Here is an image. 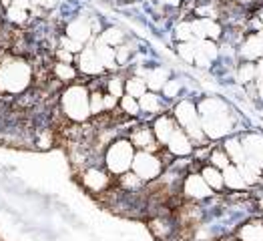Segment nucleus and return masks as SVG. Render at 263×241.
<instances>
[{
  "instance_id": "45",
  "label": "nucleus",
  "mask_w": 263,
  "mask_h": 241,
  "mask_svg": "<svg viewBox=\"0 0 263 241\" xmlns=\"http://www.w3.org/2000/svg\"><path fill=\"white\" fill-rule=\"evenodd\" d=\"M261 59H263V50H261Z\"/></svg>"
},
{
  "instance_id": "28",
  "label": "nucleus",
  "mask_w": 263,
  "mask_h": 241,
  "mask_svg": "<svg viewBox=\"0 0 263 241\" xmlns=\"http://www.w3.org/2000/svg\"><path fill=\"white\" fill-rule=\"evenodd\" d=\"M235 77H237V81H239L241 85H251V83H255V79H257V66H255V63L243 61L241 65L237 66V70H235Z\"/></svg>"
},
{
  "instance_id": "41",
  "label": "nucleus",
  "mask_w": 263,
  "mask_h": 241,
  "mask_svg": "<svg viewBox=\"0 0 263 241\" xmlns=\"http://www.w3.org/2000/svg\"><path fill=\"white\" fill-rule=\"evenodd\" d=\"M159 4H163L167 8H179L183 4V0H159Z\"/></svg>"
},
{
  "instance_id": "21",
  "label": "nucleus",
  "mask_w": 263,
  "mask_h": 241,
  "mask_svg": "<svg viewBox=\"0 0 263 241\" xmlns=\"http://www.w3.org/2000/svg\"><path fill=\"white\" fill-rule=\"evenodd\" d=\"M199 175L203 177V181L217 193V191H223L225 187H223V175H221V169L217 167H213V165H201V169H199Z\"/></svg>"
},
{
  "instance_id": "3",
  "label": "nucleus",
  "mask_w": 263,
  "mask_h": 241,
  "mask_svg": "<svg viewBox=\"0 0 263 241\" xmlns=\"http://www.w3.org/2000/svg\"><path fill=\"white\" fill-rule=\"evenodd\" d=\"M88 90L87 85L81 83H70L61 92V113L65 115L70 123H87L90 119L88 110Z\"/></svg>"
},
{
  "instance_id": "29",
  "label": "nucleus",
  "mask_w": 263,
  "mask_h": 241,
  "mask_svg": "<svg viewBox=\"0 0 263 241\" xmlns=\"http://www.w3.org/2000/svg\"><path fill=\"white\" fill-rule=\"evenodd\" d=\"M103 95H105L103 88H92V90H88V110H90V119H92V117H101V115L105 113Z\"/></svg>"
},
{
  "instance_id": "39",
  "label": "nucleus",
  "mask_w": 263,
  "mask_h": 241,
  "mask_svg": "<svg viewBox=\"0 0 263 241\" xmlns=\"http://www.w3.org/2000/svg\"><path fill=\"white\" fill-rule=\"evenodd\" d=\"M103 107H105V113H112V110L119 107V99L109 95V92H105L103 95Z\"/></svg>"
},
{
  "instance_id": "38",
  "label": "nucleus",
  "mask_w": 263,
  "mask_h": 241,
  "mask_svg": "<svg viewBox=\"0 0 263 241\" xmlns=\"http://www.w3.org/2000/svg\"><path fill=\"white\" fill-rule=\"evenodd\" d=\"M54 57H57V63H68V65H74V57L77 54H72V52H68L65 48H57L54 50Z\"/></svg>"
},
{
  "instance_id": "27",
  "label": "nucleus",
  "mask_w": 263,
  "mask_h": 241,
  "mask_svg": "<svg viewBox=\"0 0 263 241\" xmlns=\"http://www.w3.org/2000/svg\"><path fill=\"white\" fill-rule=\"evenodd\" d=\"M125 92L135 97V99L143 97V95L147 92V83H145V79L139 77V75H131L129 79H125Z\"/></svg>"
},
{
  "instance_id": "24",
  "label": "nucleus",
  "mask_w": 263,
  "mask_h": 241,
  "mask_svg": "<svg viewBox=\"0 0 263 241\" xmlns=\"http://www.w3.org/2000/svg\"><path fill=\"white\" fill-rule=\"evenodd\" d=\"M139 109L149 115H159L163 110V99L153 90H147L143 97H139Z\"/></svg>"
},
{
  "instance_id": "1",
  "label": "nucleus",
  "mask_w": 263,
  "mask_h": 241,
  "mask_svg": "<svg viewBox=\"0 0 263 241\" xmlns=\"http://www.w3.org/2000/svg\"><path fill=\"white\" fill-rule=\"evenodd\" d=\"M201 129L209 141L225 139L235 129V115L219 97H203L197 103Z\"/></svg>"
},
{
  "instance_id": "9",
  "label": "nucleus",
  "mask_w": 263,
  "mask_h": 241,
  "mask_svg": "<svg viewBox=\"0 0 263 241\" xmlns=\"http://www.w3.org/2000/svg\"><path fill=\"white\" fill-rule=\"evenodd\" d=\"M189 24H191V30H193L195 41H201V39L219 41V39H223V26H221L215 18H203V16H197V18L189 21Z\"/></svg>"
},
{
  "instance_id": "10",
  "label": "nucleus",
  "mask_w": 263,
  "mask_h": 241,
  "mask_svg": "<svg viewBox=\"0 0 263 241\" xmlns=\"http://www.w3.org/2000/svg\"><path fill=\"white\" fill-rule=\"evenodd\" d=\"M127 139L133 143L135 151H153V153H157V151L163 149V147L157 143V139H155V135L149 125H139V127H135V129L129 133Z\"/></svg>"
},
{
  "instance_id": "30",
  "label": "nucleus",
  "mask_w": 263,
  "mask_h": 241,
  "mask_svg": "<svg viewBox=\"0 0 263 241\" xmlns=\"http://www.w3.org/2000/svg\"><path fill=\"white\" fill-rule=\"evenodd\" d=\"M101 41L115 48V46L125 43V32H123L121 28H117V26H109V28H105V30L101 32Z\"/></svg>"
},
{
  "instance_id": "35",
  "label": "nucleus",
  "mask_w": 263,
  "mask_h": 241,
  "mask_svg": "<svg viewBox=\"0 0 263 241\" xmlns=\"http://www.w3.org/2000/svg\"><path fill=\"white\" fill-rule=\"evenodd\" d=\"M175 39L179 43H195V36H193V30H191V24L189 22H181L177 26Z\"/></svg>"
},
{
  "instance_id": "13",
  "label": "nucleus",
  "mask_w": 263,
  "mask_h": 241,
  "mask_svg": "<svg viewBox=\"0 0 263 241\" xmlns=\"http://www.w3.org/2000/svg\"><path fill=\"white\" fill-rule=\"evenodd\" d=\"M177 127H179V125H177V121L173 119V115H171V113H159V115H155V121H153V125H151V131H153L157 143H159L161 147H165V143H167V141H169V137L175 133Z\"/></svg>"
},
{
  "instance_id": "15",
  "label": "nucleus",
  "mask_w": 263,
  "mask_h": 241,
  "mask_svg": "<svg viewBox=\"0 0 263 241\" xmlns=\"http://www.w3.org/2000/svg\"><path fill=\"white\" fill-rule=\"evenodd\" d=\"M65 34L68 39L77 41V43L85 44L92 39V24L87 21V18H74L66 24Z\"/></svg>"
},
{
  "instance_id": "14",
  "label": "nucleus",
  "mask_w": 263,
  "mask_h": 241,
  "mask_svg": "<svg viewBox=\"0 0 263 241\" xmlns=\"http://www.w3.org/2000/svg\"><path fill=\"white\" fill-rule=\"evenodd\" d=\"M241 145L245 157L257 165H263V135L259 133H245L241 135Z\"/></svg>"
},
{
  "instance_id": "33",
  "label": "nucleus",
  "mask_w": 263,
  "mask_h": 241,
  "mask_svg": "<svg viewBox=\"0 0 263 241\" xmlns=\"http://www.w3.org/2000/svg\"><path fill=\"white\" fill-rule=\"evenodd\" d=\"M6 18L12 22V24H18V26H21V24H24V22L28 21V10L10 2V4L6 6Z\"/></svg>"
},
{
  "instance_id": "12",
  "label": "nucleus",
  "mask_w": 263,
  "mask_h": 241,
  "mask_svg": "<svg viewBox=\"0 0 263 241\" xmlns=\"http://www.w3.org/2000/svg\"><path fill=\"white\" fill-rule=\"evenodd\" d=\"M74 63H77V70H79L81 75H87V77H99V75L105 72V66L99 63V59H97L92 46L83 48V50L74 57Z\"/></svg>"
},
{
  "instance_id": "5",
  "label": "nucleus",
  "mask_w": 263,
  "mask_h": 241,
  "mask_svg": "<svg viewBox=\"0 0 263 241\" xmlns=\"http://www.w3.org/2000/svg\"><path fill=\"white\" fill-rule=\"evenodd\" d=\"M133 157H135V147L131 141L127 137H117L107 145L103 153V167L112 177H119L131 171Z\"/></svg>"
},
{
  "instance_id": "36",
  "label": "nucleus",
  "mask_w": 263,
  "mask_h": 241,
  "mask_svg": "<svg viewBox=\"0 0 263 241\" xmlns=\"http://www.w3.org/2000/svg\"><path fill=\"white\" fill-rule=\"evenodd\" d=\"M181 88H183L181 81H177V79H169V81L165 83V87L161 88V90H163V95H165L167 99H177V97H179V92H181Z\"/></svg>"
},
{
  "instance_id": "17",
  "label": "nucleus",
  "mask_w": 263,
  "mask_h": 241,
  "mask_svg": "<svg viewBox=\"0 0 263 241\" xmlns=\"http://www.w3.org/2000/svg\"><path fill=\"white\" fill-rule=\"evenodd\" d=\"M221 175H223V187L225 189H229V191H245L247 189V183H245V179H243L241 171L237 169V165H227L223 171H221Z\"/></svg>"
},
{
  "instance_id": "34",
  "label": "nucleus",
  "mask_w": 263,
  "mask_h": 241,
  "mask_svg": "<svg viewBox=\"0 0 263 241\" xmlns=\"http://www.w3.org/2000/svg\"><path fill=\"white\" fill-rule=\"evenodd\" d=\"M177 54L181 57V61L193 65V59H195V52H197V44L195 43H177Z\"/></svg>"
},
{
  "instance_id": "44",
  "label": "nucleus",
  "mask_w": 263,
  "mask_h": 241,
  "mask_svg": "<svg viewBox=\"0 0 263 241\" xmlns=\"http://www.w3.org/2000/svg\"><path fill=\"white\" fill-rule=\"evenodd\" d=\"M253 34H255V36H257V39H259V41H261V43H263V26H261V28H259V30H255Z\"/></svg>"
},
{
  "instance_id": "25",
  "label": "nucleus",
  "mask_w": 263,
  "mask_h": 241,
  "mask_svg": "<svg viewBox=\"0 0 263 241\" xmlns=\"http://www.w3.org/2000/svg\"><path fill=\"white\" fill-rule=\"evenodd\" d=\"M117 185L123 189V191H129V193H139L147 183L145 181H141L139 177L135 175L133 171H127V173H123V175L117 177Z\"/></svg>"
},
{
  "instance_id": "22",
  "label": "nucleus",
  "mask_w": 263,
  "mask_h": 241,
  "mask_svg": "<svg viewBox=\"0 0 263 241\" xmlns=\"http://www.w3.org/2000/svg\"><path fill=\"white\" fill-rule=\"evenodd\" d=\"M223 149L227 151L229 155V159H231V163L233 165H241L243 161L247 159L245 157V151H243V145H241V137H227L225 141H223Z\"/></svg>"
},
{
  "instance_id": "20",
  "label": "nucleus",
  "mask_w": 263,
  "mask_h": 241,
  "mask_svg": "<svg viewBox=\"0 0 263 241\" xmlns=\"http://www.w3.org/2000/svg\"><path fill=\"white\" fill-rule=\"evenodd\" d=\"M92 48H95V54H97L99 63L105 66V70H115V68H117V59H115V48H112V46L105 44L99 39Z\"/></svg>"
},
{
  "instance_id": "4",
  "label": "nucleus",
  "mask_w": 263,
  "mask_h": 241,
  "mask_svg": "<svg viewBox=\"0 0 263 241\" xmlns=\"http://www.w3.org/2000/svg\"><path fill=\"white\" fill-rule=\"evenodd\" d=\"M171 115H173L177 125L185 131V135L191 139V143H193L195 147H207L209 139L205 137V133L201 129V121H199L197 103H195V101H191V99H181V101H177Z\"/></svg>"
},
{
  "instance_id": "31",
  "label": "nucleus",
  "mask_w": 263,
  "mask_h": 241,
  "mask_svg": "<svg viewBox=\"0 0 263 241\" xmlns=\"http://www.w3.org/2000/svg\"><path fill=\"white\" fill-rule=\"evenodd\" d=\"M105 92H109L112 97H117V99H121L123 95H125V77H121V75H112L107 79V83H105Z\"/></svg>"
},
{
  "instance_id": "7",
  "label": "nucleus",
  "mask_w": 263,
  "mask_h": 241,
  "mask_svg": "<svg viewBox=\"0 0 263 241\" xmlns=\"http://www.w3.org/2000/svg\"><path fill=\"white\" fill-rule=\"evenodd\" d=\"M83 189H87L88 193H105L112 185V175L103 167V165H87L83 167V171L79 173Z\"/></svg>"
},
{
  "instance_id": "6",
  "label": "nucleus",
  "mask_w": 263,
  "mask_h": 241,
  "mask_svg": "<svg viewBox=\"0 0 263 241\" xmlns=\"http://www.w3.org/2000/svg\"><path fill=\"white\" fill-rule=\"evenodd\" d=\"M131 171L145 183H153L165 171V161L161 157V151H135L131 163Z\"/></svg>"
},
{
  "instance_id": "19",
  "label": "nucleus",
  "mask_w": 263,
  "mask_h": 241,
  "mask_svg": "<svg viewBox=\"0 0 263 241\" xmlns=\"http://www.w3.org/2000/svg\"><path fill=\"white\" fill-rule=\"evenodd\" d=\"M171 79L169 70L163 68V66H155L151 70H147L145 75V83H147V90H153V92H159L161 88L165 87V83Z\"/></svg>"
},
{
  "instance_id": "23",
  "label": "nucleus",
  "mask_w": 263,
  "mask_h": 241,
  "mask_svg": "<svg viewBox=\"0 0 263 241\" xmlns=\"http://www.w3.org/2000/svg\"><path fill=\"white\" fill-rule=\"evenodd\" d=\"M52 75H54V79H57L59 83L70 85V83L77 81L79 70H77V66L68 65V63H54V65H52Z\"/></svg>"
},
{
  "instance_id": "40",
  "label": "nucleus",
  "mask_w": 263,
  "mask_h": 241,
  "mask_svg": "<svg viewBox=\"0 0 263 241\" xmlns=\"http://www.w3.org/2000/svg\"><path fill=\"white\" fill-rule=\"evenodd\" d=\"M253 88H255V97H257V99L263 103V79H255Z\"/></svg>"
},
{
  "instance_id": "8",
  "label": "nucleus",
  "mask_w": 263,
  "mask_h": 241,
  "mask_svg": "<svg viewBox=\"0 0 263 241\" xmlns=\"http://www.w3.org/2000/svg\"><path fill=\"white\" fill-rule=\"evenodd\" d=\"M181 193H183L185 199L195 201V203L215 197V191L203 181V177L199 175V171H189V173H185L183 181H181Z\"/></svg>"
},
{
  "instance_id": "11",
  "label": "nucleus",
  "mask_w": 263,
  "mask_h": 241,
  "mask_svg": "<svg viewBox=\"0 0 263 241\" xmlns=\"http://www.w3.org/2000/svg\"><path fill=\"white\" fill-rule=\"evenodd\" d=\"M165 151L171 157H191L195 151V145L191 143V139L185 135V131L181 127H177L175 133L169 137V141L165 143Z\"/></svg>"
},
{
  "instance_id": "26",
  "label": "nucleus",
  "mask_w": 263,
  "mask_h": 241,
  "mask_svg": "<svg viewBox=\"0 0 263 241\" xmlns=\"http://www.w3.org/2000/svg\"><path fill=\"white\" fill-rule=\"evenodd\" d=\"M207 163L209 165H213V167H217V169H225L227 165H231V159H229V155L227 151L223 149V145H215V147H211V151H209V157H207Z\"/></svg>"
},
{
  "instance_id": "2",
  "label": "nucleus",
  "mask_w": 263,
  "mask_h": 241,
  "mask_svg": "<svg viewBox=\"0 0 263 241\" xmlns=\"http://www.w3.org/2000/svg\"><path fill=\"white\" fill-rule=\"evenodd\" d=\"M32 85V66L21 57L0 63V95H24Z\"/></svg>"
},
{
  "instance_id": "18",
  "label": "nucleus",
  "mask_w": 263,
  "mask_h": 241,
  "mask_svg": "<svg viewBox=\"0 0 263 241\" xmlns=\"http://www.w3.org/2000/svg\"><path fill=\"white\" fill-rule=\"evenodd\" d=\"M235 241H263V221H245L235 231Z\"/></svg>"
},
{
  "instance_id": "42",
  "label": "nucleus",
  "mask_w": 263,
  "mask_h": 241,
  "mask_svg": "<svg viewBox=\"0 0 263 241\" xmlns=\"http://www.w3.org/2000/svg\"><path fill=\"white\" fill-rule=\"evenodd\" d=\"M255 203H257V207H259V209L263 211V193H259V195H257V199H255Z\"/></svg>"
},
{
  "instance_id": "43",
  "label": "nucleus",
  "mask_w": 263,
  "mask_h": 241,
  "mask_svg": "<svg viewBox=\"0 0 263 241\" xmlns=\"http://www.w3.org/2000/svg\"><path fill=\"white\" fill-rule=\"evenodd\" d=\"M255 18H257V21H259L263 24V8H259V10L255 12Z\"/></svg>"
},
{
  "instance_id": "32",
  "label": "nucleus",
  "mask_w": 263,
  "mask_h": 241,
  "mask_svg": "<svg viewBox=\"0 0 263 241\" xmlns=\"http://www.w3.org/2000/svg\"><path fill=\"white\" fill-rule=\"evenodd\" d=\"M119 109L123 110L127 117H139L141 115V109H139V99H135L131 95H123L119 99Z\"/></svg>"
},
{
  "instance_id": "16",
  "label": "nucleus",
  "mask_w": 263,
  "mask_h": 241,
  "mask_svg": "<svg viewBox=\"0 0 263 241\" xmlns=\"http://www.w3.org/2000/svg\"><path fill=\"white\" fill-rule=\"evenodd\" d=\"M263 43L255 34H247L239 44V57L247 63H257L261 59Z\"/></svg>"
},
{
  "instance_id": "37",
  "label": "nucleus",
  "mask_w": 263,
  "mask_h": 241,
  "mask_svg": "<svg viewBox=\"0 0 263 241\" xmlns=\"http://www.w3.org/2000/svg\"><path fill=\"white\" fill-rule=\"evenodd\" d=\"M59 46H61V48H65V50H68V52H72V54H79V52L85 48V44H81V43H77V41H72V39H68L66 34L61 36Z\"/></svg>"
}]
</instances>
